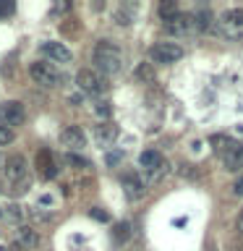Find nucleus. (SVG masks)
I'll list each match as a JSON object with an SVG mask.
<instances>
[{
	"label": "nucleus",
	"mask_w": 243,
	"mask_h": 251,
	"mask_svg": "<svg viewBox=\"0 0 243 251\" xmlns=\"http://www.w3.org/2000/svg\"><path fill=\"white\" fill-rule=\"evenodd\" d=\"M123 188H125V194H128V199H141L146 191V183L141 180L139 173H125L123 176Z\"/></svg>",
	"instance_id": "obj_13"
},
{
	"label": "nucleus",
	"mask_w": 243,
	"mask_h": 251,
	"mask_svg": "<svg viewBox=\"0 0 243 251\" xmlns=\"http://www.w3.org/2000/svg\"><path fill=\"white\" fill-rule=\"evenodd\" d=\"M13 13V3H0V16H8Z\"/></svg>",
	"instance_id": "obj_30"
},
{
	"label": "nucleus",
	"mask_w": 243,
	"mask_h": 251,
	"mask_svg": "<svg viewBox=\"0 0 243 251\" xmlns=\"http://www.w3.org/2000/svg\"><path fill=\"white\" fill-rule=\"evenodd\" d=\"M94 115L105 121V118L113 115V105H110V102H105V100H102V102H94Z\"/></svg>",
	"instance_id": "obj_24"
},
{
	"label": "nucleus",
	"mask_w": 243,
	"mask_h": 251,
	"mask_svg": "<svg viewBox=\"0 0 243 251\" xmlns=\"http://www.w3.org/2000/svg\"><path fill=\"white\" fill-rule=\"evenodd\" d=\"M131 235H133V230H131V223H125V220H121L115 227H113V241L115 243H128L131 241Z\"/></svg>",
	"instance_id": "obj_19"
},
{
	"label": "nucleus",
	"mask_w": 243,
	"mask_h": 251,
	"mask_svg": "<svg viewBox=\"0 0 243 251\" xmlns=\"http://www.w3.org/2000/svg\"><path fill=\"white\" fill-rule=\"evenodd\" d=\"M191 31H196L194 13H178L175 19L165 21V34H170V37H186Z\"/></svg>",
	"instance_id": "obj_6"
},
{
	"label": "nucleus",
	"mask_w": 243,
	"mask_h": 251,
	"mask_svg": "<svg viewBox=\"0 0 243 251\" xmlns=\"http://www.w3.org/2000/svg\"><path fill=\"white\" fill-rule=\"evenodd\" d=\"M209 144H212V149H215V152H222V154H227V152L233 149L235 141H233L230 136H225V133H217V136H212V139H209Z\"/></svg>",
	"instance_id": "obj_21"
},
{
	"label": "nucleus",
	"mask_w": 243,
	"mask_h": 251,
	"mask_svg": "<svg viewBox=\"0 0 243 251\" xmlns=\"http://www.w3.org/2000/svg\"><path fill=\"white\" fill-rule=\"evenodd\" d=\"M68 102H71V105H78V102H81V97H78V94H68Z\"/></svg>",
	"instance_id": "obj_34"
},
{
	"label": "nucleus",
	"mask_w": 243,
	"mask_h": 251,
	"mask_svg": "<svg viewBox=\"0 0 243 251\" xmlns=\"http://www.w3.org/2000/svg\"><path fill=\"white\" fill-rule=\"evenodd\" d=\"M94 63H97L99 74H121L123 55H121V50H118L113 42L102 39V42H97V47H94Z\"/></svg>",
	"instance_id": "obj_1"
},
{
	"label": "nucleus",
	"mask_w": 243,
	"mask_h": 251,
	"mask_svg": "<svg viewBox=\"0 0 243 251\" xmlns=\"http://www.w3.org/2000/svg\"><path fill=\"white\" fill-rule=\"evenodd\" d=\"M76 84H78V89L86 92V94H105L107 86H110L107 76L99 74L97 68H81L76 76Z\"/></svg>",
	"instance_id": "obj_3"
},
{
	"label": "nucleus",
	"mask_w": 243,
	"mask_h": 251,
	"mask_svg": "<svg viewBox=\"0 0 243 251\" xmlns=\"http://www.w3.org/2000/svg\"><path fill=\"white\" fill-rule=\"evenodd\" d=\"M63 162L71 165V168H76V170H86V168H89V162H86L84 157H78L76 152H66V157H63Z\"/></svg>",
	"instance_id": "obj_23"
},
{
	"label": "nucleus",
	"mask_w": 243,
	"mask_h": 251,
	"mask_svg": "<svg viewBox=\"0 0 243 251\" xmlns=\"http://www.w3.org/2000/svg\"><path fill=\"white\" fill-rule=\"evenodd\" d=\"M11 141H13V131L8 128V126H0V147L11 144Z\"/></svg>",
	"instance_id": "obj_26"
},
{
	"label": "nucleus",
	"mask_w": 243,
	"mask_h": 251,
	"mask_svg": "<svg viewBox=\"0 0 243 251\" xmlns=\"http://www.w3.org/2000/svg\"><path fill=\"white\" fill-rule=\"evenodd\" d=\"M89 215H92L94 220H99V223H107V220H110V217H107V212H102L99 207H94V209L89 212Z\"/></svg>",
	"instance_id": "obj_28"
},
{
	"label": "nucleus",
	"mask_w": 243,
	"mask_h": 251,
	"mask_svg": "<svg viewBox=\"0 0 243 251\" xmlns=\"http://www.w3.org/2000/svg\"><path fill=\"white\" fill-rule=\"evenodd\" d=\"M133 76L139 78L141 84H154V63H139Z\"/></svg>",
	"instance_id": "obj_20"
},
{
	"label": "nucleus",
	"mask_w": 243,
	"mask_h": 251,
	"mask_svg": "<svg viewBox=\"0 0 243 251\" xmlns=\"http://www.w3.org/2000/svg\"><path fill=\"white\" fill-rule=\"evenodd\" d=\"M133 13H136V5H121L113 11V21L118 24V26H128V24L133 21Z\"/></svg>",
	"instance_id": "obj_18"
},
{
	"label": "nucleus",
	"mask_w": 243,
	"mask_h": 251,
	"mask_svg": "<svg viewBox=\"0 0 243 251\" xmlns=\"http://www.w3.org/2000/svg\"><path fill=\"white\" fill-rule=\"evenodd\" d=\"M0 165H3V154H0Z\"/></svg>",
	"instance_id": "obj_36"
},
{
	"label": "nucleus",
	"mask_w": 243,
	"mask_h": 251,
	"mask_svg": "<svg viewBox=\"0 0 243 251\" xmlns=\"http://www.w3.org/2000/svg\"><path fill=\"white\" fill-rule=\"evenodd\" d=\"M37 170H39V176H42L45 180H52V178H58V162H55V154L50 152V149H39L37 152Z\"/></svg>",
	"instance_id": "obj_8"
},
{
	"label": "nucleus",
	"mask_w": 243,
	"mask_h": 251,
	"mask_svg": "<svg viewBox=\"0 0 243 251\" xmlns=\"http://www.w3.org/2000/svg\"><path fill=\"white\" fill-rule=\"evenodd\" d=\"M139 162L146 173H165L168 170V162L162 160V154L157 152V149H144L141 157H139Z\"/></svg>",
	"instance_id": "obj_11"
},
{
	"label": "nucleus",
	"mask_w": 243,
	"mask_h": 251,
	"mask_svg": "<svg viewBox=\"0 0 243 251\" xmlns=\"http://www.w3.org/2000/svg\"><path fill=\"white\" fill-rule=\"evenodd\" d=\"M233 191H235V194H238V196H243V176H241L238 180H235V186H233Z\"/></svg>",
	"instance_id": "obj_32"
},
{
	"label": "nucleus",
	"mask_w": 243,
	"mask_h": 251,
	"mask_svg": "<svg viewBox=\"0 0 243 251\" xmlns=\"http://www.w3.org/2000/svg\"><path fill=\"white\" fill-rule=\"evenodd\" d=\"M16 241H19V246L26 249V251L39 246V235H37V230H31V227H19V230H16Z\"/></svg>",
	"instance_id": "obj_15"
},
{
	"label": "nucleus",
	"mask_w": 243,
	"mask_h": 251,
	"mask_svg": "<svg viewBox=\"0 0 243 251\" xmlns=\"http://www.w3.org/2000/svg\"><path fill=\"white\" fill-rule=\"evenodd\" d=\"M215 31H219L225 39L243 37V8H227V11L217 19Z\"/></svg>",
	"instance_id": "obj_2"
},
{
	"label": "nucleus",
	"mask_w": 243,
	"mask_h": 251,
	"mask_svg": "<svg viewBox=\"0 0 243 251\" xmlns=\"http://www.w3.org/2000/svg\"><path fill=\"white\" fill-rule=\"evenodd\" d=\"M0 251H8V249H5V246H0Z\"/></svg>",
	"instance_id": "obj_35"
},
{
	"label": "nucleus",
	"mask_w": 243,
	"mask_h": 251,
	"mask_svg": "<svg viewBox=\"0 0 243 251\" xmlns=\"http://www.w3.org/2000/svg\"><path fill=\"white\" fill-rule=\"evenodd\" d=\"M29 74L31 78L39 84V86H45V89H52V86H58L60 84V71L52 66V63H47V60H37V63H31L29 66Z\"/></svg>",
	"instance_id": "obj_4"
},
{
	"label": "nucleus",
	"mask_w": 243,
	"mask_h": 251,
	"mask_svg": "<svg viewBox=\"0 0 243 251\" xmlns=\"http://www.w3.org/2000/svg\"><path fill=\"white\" fill-rule=\"evenodd\" d=\"M115 136H118V128L113 123H99V126H94V141L97 144H102V147H110L115 141Z\"/></svg>",
	"instance_id": "obj_14"
},
{
	"label": "nucleus",
	"mask_w": 243,
	"mask_h": 251,
	"mask_svg": "<svg viewBox=\"0 0 243 251\" xmlns=\"http://www.w3.org/2000/svg\"><path fill=\"white\" fill-rule=\"evenodd\" d=\"M5 217L11 220V223H21V220H24V209L19 207V204H8V212H5Z\"/></svg>",
	"instance_id": "obj_25"
},
{
	"label": "nucleus",
	"mask_w": 243,
	"mask_h": 251,
	"mask_svg": "<svg viewBox=\"0 0 243 251\" xmlns=\"http://www.w3.org/2000/svg\"><path fill=\"white\" fill-rule=\"evenodd\" d=\"M0 118L5 121V126H21L24 118H26V110H24L21 102L8 100V102H3V105H0Z\"/></svg>",
	"instance_id": "obj_9"
},
{
	"label": "nucleus",
	"mask_w": 243,
	"mask_h": 251,
	"mask_svg": "<svg viewBox=\"0 0 243 251\" xmlns=\"http://www.w3.org/2000/svg\"><path fill=\"white\" fill-rule=\"evenodd\" d=\"M225 168L230 173L243 170V144H233V149L225 154Z\"/></svg>",
	"instance_id": "obj_16"
},
{
	"label": "nucleus",
	"mask_w": 243,
	"mask_h": 251,
	"mask_svg": "<svg viewBox=\"0 0 243 251\" xmlns=\"http://www.w3.org/2000/svg\"><path fill=\"white\" fill-rule=\"evenodd\" d=\"M149 58H152V63H175L183 58V47L175 45V42H157L152 50H149Z\"/></svg>",
	"instance_id": "obj_5"
},
{
	"label": "nucleus",
	"mask_w": 243,
	"mask_h": 251,
	"mask_svg": "<svg viewBox=\"0 0 243 251\" xmlns=\"http://www.w3.org/2000/svg\"><path fill=\"white\" fill-rule=\"evenodd\" d=\"M63 11H71V3H58L52 8V13H63Z\"/></svg>",
	"instance_id": "obj_31"
},
{
	"label": "nucleus",
	"mask_w": 243,
	"mask_h": 251,
	"mask_svg": "<svg viewBox=\"0 0 243 251\" xmlns=\"http://www.w3.org/2000/svg\"><path fill=\"white\" fill-rule=\"evenodd\" d=\"M60 144L68 147V152L71 149H84L86 147V136H84V131L78 128V126H66V128L60 131Z\"/></svg>",
	"instance_id": "obj_10"
},
{
	"label": "nucleus",
	"mask_w": 243,
	"mask_h": 251,
	"mask_svg": "<svg viewBox=\"0 0 243 251\" xmlns=\"http://www.w3.org/2000/svg\"><path fill=\"white\" fill-rule=\"evenodd\" d=\"M217 19L212 16V11H196L194 13V24H196V31H215V24Z\"/></svg>",
	"instance_id": "obj_17"
},
{
	"label": "nucleus",
	"mask_w": 243,
	"mask_h": 251,
	"mask_svg": "<svg viewBox=\"0 0 243 251\" xmlns=\"http://www.w3.org/2000/svg\"><path fill=\"white\" fill-rule=\"evenodd\" d=\"M5 176H8V180H11L13 186L26 183V180H29V168H26V160H24L21 154L8 157V162H5Z\"/></svg>",
	"instance_id": "obj_7"
},
{
	"label": "nucleus",
	"mask_w": 243,
	"mask_h": 251,
	"mask_svg": "<svg viewBox=\"0 0 243 251\" xmlns=\"http://www.w3.org/2000/svg\"><path fill=\"white\" fill-rule=\"evenodd\" d=\"M42 52L50 58V63H71L73 55L63 42H42Z\"/></svg>",
	"instance_id": "obj_12"
},
{
	"label": "nucleus",
	"mask_w": 243,
	"mask_h": 251,
	"mask_svg": "<svg viewBox=\"0 0 243 251\" xmlns=\"http://www.w3.org/2000/svg\"><path fill=\"white\" fill-rule=\"evenodd\" d=\"M105 160H107V165H118V162L123 160V154H121V152H107Z\"/></svg>",
	"instance_id": "obj_29"
},
{
	"label": "nucleus",
	"mask_w": 243,
	"mask_h": 251,
	"mask_svg": "<svg viewBox=\"0 0 243 251\" xmlns=\"http://www.w3.org/2000/svg\"><path fill=\"white\" fill-rule=\"evenodd\" d=\"M235 227H238V230L243 233V209L238 212V220H235Z\"/></svg>",
	"instance_id": "obj_33"
},
{
	"label": "nucleus",
	"mask_w": 243,
	"mask_h": 251,
	"mask_svg": "<svg viewBox=\"0 0 243 251\" xmlns=\"http://www.w3.org/2000/svg\"><path fill=\"white\" fill-rule=\"evenodd\" d=\"M157 13L162 16V21H170V19H175L180 11H178V3H175V0H162L160 8H157Z\"/></svg>",
	"instance_id": "obj_22"
},
{
	"label": "nucleus",
	"mask_w": 243,
	"mask_h": 251,
	"mask_svg": "<svg viewBox=\"0 0 243 251\" xmlns=\"http://www.w3.org/2000/svg\"><path fill=\"white\" fill-rule=\"evenodd\" d=\"M178 173H180V176H186V178H196V176H199V170H194V165H180Z\"/></svg>",
	"instance_id": "obj_27"
}]
</instances>
